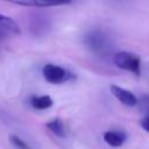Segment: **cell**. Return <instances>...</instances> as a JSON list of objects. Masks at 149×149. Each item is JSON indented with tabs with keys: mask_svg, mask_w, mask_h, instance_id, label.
<instances>
[{
	"mask_svg": "<svg viewBox=\"0 0 149 149\" xmlns=\"http://www.w3.org/2000/svg\"><path fill=\"white\" fill-rule=\"evenodd\" d=\"M3 1L12 2L15 5L30 6V7H51V6L66 5V2L62 0H3Z\"/></svg>",
	"mask_w": 149,
	"mask_h": 149,
	"instance_id": "277c9868",
	"label": "cell"
},
{
	"mask_svg": "<svg viewBox=\"0 0 149 149\" xmlns=\"http://www.w3.org/2000/svg\"><path fill=\"white\" fill-rule=\"evenodd\" d=\"M47 128L56 136L58 137H64L65 136V127H64V123L62 122V120L59 119H54L51 121H49L47 125Z\"/></svg>",
	"mask_w": 149,
	"mask_h": 149,
	"instance_id": "ba28073f",
	"label": "cell"
},
{
	"mask_svg": "<svg viewBox=\"0 0 149 149\" xmlns=\"http://www.w3.org/2000/svg\"><path fill=\"white\" fill-rule=\"evenodd\" d=\"M62 1H64V2H66V3H69L71 0H62Z\"/></svg>",
	"mask_w": 149,
	"mask_h": 149,
	"instance_id": "7c38bea8",
	"label": "cell"
},
{
	"mask_svg": "<svg viewBox=\"0 0 149 149\" xmlns=\"http://www.w3.org/2000/svg\"><path fill=\"white\" fill-rule=\"evenodd\" d=\"M87 43L93 49H101L104 45V37L99 34L93 33L91 36L87 37Z\"/></svg>",
	"mask_w": 149,
	"mask_h": 149,
	"instance_id": "9c48e42d",
	"label": "cell"
},
{
	"mask_svg": "<svg viewBox=\"0 0 149 149\" xmlns=\"http://www.w3.org/2000/svg\"><path fill=\"white\" fill-rule=\"evenodd\" d=\"M44 79L50 84H62L73 78V74L64 68L55 64H45L42 69Z\"/></svg>",
	"mask_w": 149,
	"mask_h": 149,
	"instance_id": "7a4b0ae2",
	"label": "cell"
},
{
	"mask_svg": "<svg viewBox=\"0 0 149 149\" xmlns=\"http://www.w3.org/2000/svg\"><path fill=\"white\" fill-rule=\"evenodd\" d=\"M30 104L35 109H47L52 106V99L49 95H35L31 98Z\"/></svg>",
	"mask_w": 149,
	"mask_h": 149,
	"instance_id": "52a82bcc",
	"label": "cell"
},
{
	"mask_svg": "<svg viewBox=\"0 0 149 149\" xmlns=\"http://www.w3.org/2000/svg\"><path fill=\"white\" fill-rule=\"evenodd\" d=\"M104 141L111 147H121L126 141V134L119 130H108L104 134Z\"/></svg>",
	"mask_w": 149,
	"mask_h": 149,
	"instance_id": "5b68a950",
	"label": "cell"
},
{
	"mask_svg": "<svg viewBox=\"0 0 149 149\" xmlns=\"http://www.w3.org/2000/svg\"><path fill=\"white\" fill-rule=\"evenodd\" d=\"M141 127H142L146 132H149V118H148V116H144V118L141 120Z\"/></svg>",
	"mask_w": 149,
	"mask_h": 149,
	"instance_id": "8fae6325",
	"label": "cell"
},
{
	"mask_svg": "<svg viewBox=\"0 0 149 149\" xmlns=\"http://www.w3.org/2000/svg\"><path fill=\"white\" fill-rule=\"evenodd\" d=\"M114 64L122 69L130 71L135 74H140V68H141V61L137 55L128 51H120L114 55Z\"/></svg>",
	"mask_w": 149,
	"mask_h": 149,
	"instance_id": "6da1fadb",
	"label": "cell"
},
{
	"mask_svg": "<svg viewBox=\"0 0 149 149\" xmlns=\"http://www.w3.org/2000/svg\"><path fill=\"white\" fill-rule=\"evenodd\" d=\"M0 33L16 35V34L20 33V27L10 17L5 16V15H2L0 13Z\"/></svg>",
	"mask_w": 149,
	"mask_h": 149,
	"instance_id": "8992f818",
	"label": "cell"
},
{
	"mask_svg": "<svg viewBox=\"0 0 149 149\" xmlns=\"http://www.w3.org/2000/svg\"><path fill=\"white\" fill-rule=\"evenodd\" d=\"M10 142H12V144H13L15 148H17V149H31L29 144H27L22 139H20V137L16 136V135H12V136H10Z\"/></svg>",
	"mask_w": 149,
	"mask_h": 149,
	"instance_id": "30bf717a",
	"label": "cell"
},
{
	"mask_svg": "<svg viewBox=\"0 0 149 149\" xmlns=\"http://www.w3.org/2000/svg\"><path fill=\"white\" fill-rule=\"evenodd\" d=\"M109 88H111L112 94H113L121 104H123V105H126V106H129V107L135 106V105L137 104V98H136L130 91H128V90H126V88H122V87H120V86H118V85H111Z\"/></svg>",
	"mask_w": 149,
	"mask_h": 149,
	"instance_id": "3957f363",
	"label": "cell"
}]
</instances>
